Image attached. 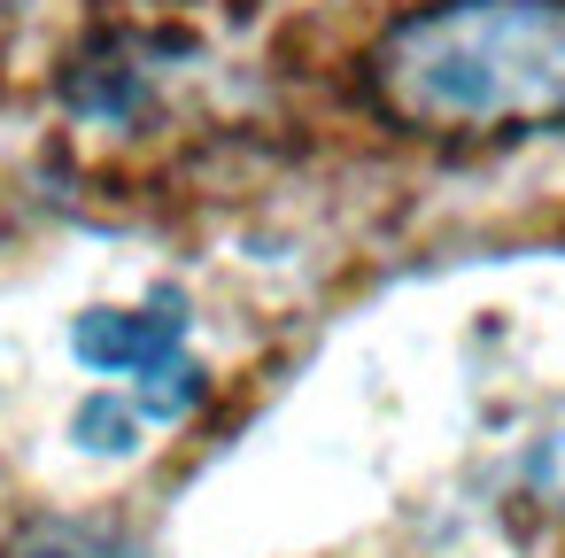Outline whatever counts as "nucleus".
<instances>
[{
  "label": "nucleus",
  "mask_w": 565,
  "mask_h": 558,
  "mask_svg": "<svg viewBox=\"0 0 565 558\" xmlns=\"http://www.w3.org/2000/svg\"><path fill=\"white\" fill-rule=\"evenodd\" d=\"M380 94L411 125L565 117V0H434L380 40Z\"/></svg>",
  "instance_id": "obj_1"
},
{
  "label": "nucleus",
  "mask_w": 565,
  "mask_h": 558,
  "mask_svg": "<svg viewBox=\"0 0 565 558\" xmlns=\"http://www.w3.org/2000/svg\"><path fill=\"white\" fill-rule=\"evenodd\" d=\"M71 357L102 380H132L148 419H186L202 403V365H186V303L156 287L148 310H86L71 326Z\"/></svg>",
  "instance_id": "obj_2"
},
{
  "label": "nucleus",
  "mask_w": 565,
  "mask_h": 558,
  "mask_svg": "<svg viewBox=\"0 0 565 558\" xmlns=\"http://www.w3.org/2000/svg\"><path fill=\"white\" fill-rule=\"evenodd\" d=\"M0 558H156L125 519H78V512H63V519H32Z\"/></svg>",
  "instance_id": "obj_3"
},
{
  "label": "nucleus",
  "mask_w": 565,
  "mask_h": 558,
  "mask_svg": "<svg viewBox=\"0 0 565 558\" xmlns=\"http://www.w3.org/2000/svg\"><path fill=\"white\" fill-rule=\"evenodd\" d=\"M140 419H148L140 403H125V396H94V403L71 419V434H78L94 457H132V450H140Z\"/></svg>",
  "instance_id": "obj_4"
}]
</instances>
